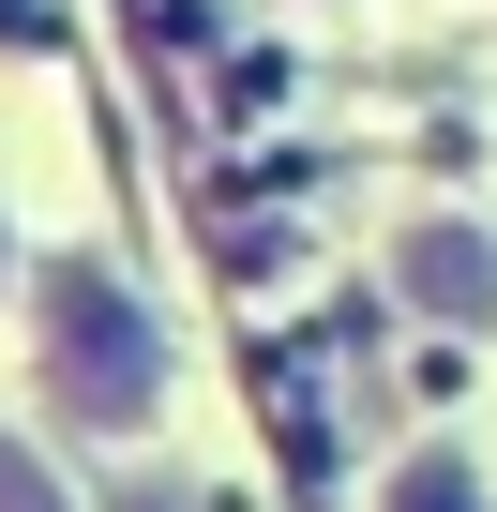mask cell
Instances as JSON below:
<instances>
[{"instance_id":"cell-1","label":"cell","mask_w":497,"mask_h":512,"mask_svg":"<svg viewBox=\"0 0 497 512\" xmlns=\"http://www.w3.org/2000/svg\"><path fill=\"white\" fill-rule=\"evenodd\" d=\"M46 377H61L76 422H151V392H166V332L136 317L121 272H61V287H46Z\"/></svg>"},{"instance_id":"cell-2","label":"cell","mask_w":497,"mask_h":512,"mask_svg":"<svg viewBox=\"0 0 497 512\" xmlns=\"http://www.w3.org/2000/svg\"><path fill=\"white\" fill-rule=\"evenodd\" d=\"M392 272H407L422 317H497V241H482V226H407Z\"/></svg>"},{"instance_id":"cell-3","label":"cell","mask_w":497,"mask_h":512,"mask_svg":"<svg viewBox=\"0 0 497 512\" xmlns=\"http://www.w3.org/2000/svg\"><path fill=\"white\" fill-rule=\"evenodd\" d=\"M392 512H482V482L452 452H422V467H392Z\"/></svg>"},{"instance_id":"cell-4","label":"cell","mask_w":497,"mask_h":512,"mask_svg":"<svg viewBox=\"0 0 497 512\" xmlns=\"http://www.w3.org/2000/svg\"><path fill=\"white\" fill-rule=\"evenodd\" d=\"M0 512H61V482H46V467L16 452V437H0Z\"/></svg>"},{"instance_id":"cell-5","label":"cell","mask_w":497,"mask_h":512,"mask_svg":"<svg viewBox=\"0 0 497 512\" xmlns=\"http://www.w3.org/2000/svg\"><path fill=\"white\" fill-rule=\"evenodd\" d=\"M121 512H196V497H166V482H151V497H121Z\"/></svg>"}]
</instances>
